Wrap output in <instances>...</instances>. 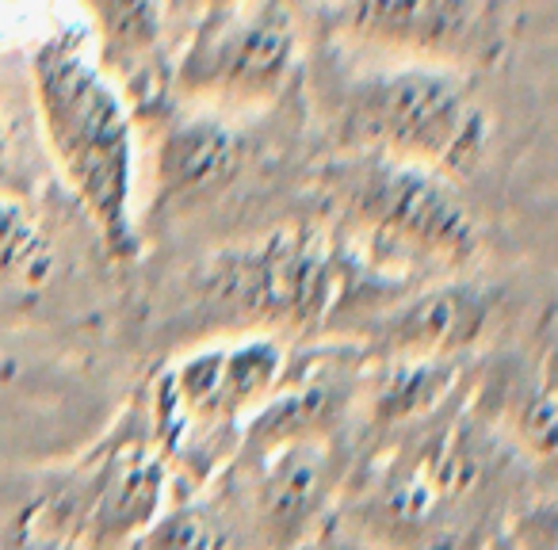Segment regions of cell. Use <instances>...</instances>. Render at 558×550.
Returning <instances> with one entry per match:
<instances>
[{
    "mask_svg": "<svg viewBox=\"0 0 558 550\" xmlns=\"http://www.w3.org/2000/svg\"><path fill=\"white\" fill-rule=\"evenodd\" d=\"M413 276L349 230H276L192 271V326L207 337H364L417 291Z\"/></svg>",
    "mask_w": 558,
    "mask_h": 550,
    "instance_id": "obj_1",
    "label": "cell"
},
{
    "mask_svg": "<svg viewBox=\"0 0 558 550\" xmlns=\"http://www.w3.org/2000/svg\"><path fill=\"white\" fill-rule=\"evenodd\" d=\"M32 96L43 142L65 187L77 195L104 248L116 260H134L142 225L134 210V119L123 88L104 73L81 32L47 35L32 50Z\"/></svg>",
    "mask_w": 558,
    "mask_h": 550,
    "instance_id": "obj_2",
    "label": "cell"
},
{
    "mask_svg": "<svg viewBox=\"0 0 558 550\" xmlns=\"http://www.w3.org/2000/svg\"><path fill=\"white\" fill-rule=\"evenodd\" d=\"M318 103L322 126L341 154L466 172L486 149L489 119L456 65L402 58L398 65L333 73Z\"/></svg>",
    "mask_w": 558,
    "mask_h": 550,
    "instance_id": "obj_3",
    "label": "cell"
},
{
    "mask_svg": "<svg viewBox=\"0 0 558 550\" xmlns=\"http://www.w3.org/2000/svg\"><path fill=\"white\" fill-rule=\"evenodd\" d=\"M288 379L279 337H207L165 367L149 398V432L180 478L210 481L233 459L248 417Z\"/></svg>",
    "mask_w": 558,
    "mask_h": 550,
    "instance_id": "obj_4",
    "label": "cell"
},
{
    "mask_svg": "<svg viewBox=\"0 0 558 550\" xmlns=\"http://www.w3.org/2000/svg\"><path fill=\"white\" fill-rule=\"evenodd\" d=\"M314 192L341 222L413 271H463L482 248L471 207L448 176L383 154H341L314 172Z\"/></svg>",
    "mask_w": 558,
    "mask_h": 550,
    "instance_id": "obj_5",
    "label": "cell"
},
{
    "mask_svg": "<svg viewBox=\"0 0 558 550\" xmlns=\"http://www.w3.org/2000/svg\"><path fill=\"white\" fill-rule=\"evenodd\" d=\"M303 70L299 0H226L195 24L172 85L222 108H264Z\"/></svg>",
    "mask_w": 558,
    "mask_h": 550,
    "instance_id": "obj_6",
    "label": "cell"
},
{
    "mask_svg": "<svg viewBox=\"0 0 558 550\" xmlns=\"http://www.w3.org/2000/svg\"><path fill=\"white\" fill-rule=\"evenodd\" d=\"M172 466L149 420L131 417L43 501V527L77 550H126L169 501Z\"/></svg>",
    "mask_w": 558,
    "mask_h": 550,
    "instance_id": "obj_7",
    "label": "cell"
},
{
    "mask_svg": "<svg viewBox=\"0 0 558 550\" xmlns=\"http://www.w3.org/2000/svg\"><path fill=\"white\" fill-rule=\"evenodd\" d=\"M245 481V520L264 550H299L322 531L344 489L349 455L337 436H306L238 459Z\"/></svg>",
    "mask_w": 558,
    "mask_h": 550,
    "instance_id": "obj_8",
    "label": "cell"
},
{
    "mask_svg": "<svg viewBox=\"0 0 558 550\" xmlns=\"http://www.w3.org/2000/svg\"><path fill=\"white\" fill-rule=\"evenodd\" d=\"M322 27L417 62L459 65L489 50L482 0H299Z\"/></svg>",
    "mask_w": 558,
    "mask_h": 550,
    "instance_id": "obj_9",
    "label": "cell"
},
{
    "mask_svg": "<svg viewBox=\"0 0 558 550\" xmlns=\"http://www.w3.org/2000/svg\"><path fill=\"white\" fill-rule=\"evenodd\" d=\"M497 291L478 280H448L413 291L364 333L372 359H451L489 329Z\"/></svg>",
    "mask_w": 558,
    "mask_h": 550,
    "instance_id": "obj_10",
    "label": "cell"
},
{
    "mask_svg": "<svg viewBox=\"0 0 558 550\" xmlns=\"http://www.w3.org/2000/svg\"><path fill=\"white\" fill-rule=\"evenodd\" d=\"M245 142L226 119L199 115L180 119L165 131L157 146V192L154 215H192L195 207L218 199L222 187L238 176Z\"/></svg>",
    "mask_w": 558,
    "mask_h": 550,
    "instance_id": "obj_11",
    "label": "cell"
},
{
    "mask_svg": "<svg viewBox=\"0 0 558 550\" xmlns=\"http://www.w3.org/2000/svg\"><path fill=\"white\" fill-rule=\"evenodd\" d=\"M93 12L108 77L142 93L146 81H161V65L172 62V0H85ZM116 81V85H119Z\"/></svg>",
    "mask_w": 558,
    "mask_h": 550,
    "instance_id": "obj_12",
    "label": "cell"
},
{
    "mask_svg": "<svg viewBox=\"0 0 558 550\" xmlns=\"http://www.w3.org/2000/svg\"><path fill=\"white\" fill-rule=\"evenodd\" d=\"M555 390H550V359H543L539 371H501L482 387L478 413L486 425H501L517 436L520 448L532 451L539 463L550 459L555 448Z\"/></svg>",
    "mask_w": 558,
    "mask_h": 550,
    "instance_id": "obj_13",
    "label": "cell"
},
{
    "mask_svg": "<svg viewBox=\"0 0 558 550\" xmlns=\"http://www.w3.org/2000/svg\"><path fill=\"white\" fill-rule=\"evenodd\" d=\"M383 382L372 394V420L398 428L436 410L440 398L456 382V367L448 359H383Z\"/></svg>",
    "mask_w": 558,
    "mask_h": 550,
    "instance_id": "obj_14",
    "label": "cell"
},
{
    "mask_svg": "<svg viewBox=\"0 0 558 550\" xmlns=\"http://www.w3.org/2000/svg\"><path fill=\"white\" fill-rule=\"evenodd\" d=\"M126 550H241L238 524L207 501L161 509Z\"/></svg>",
    "mask_w": 558,
    "mask_h": 550,
    "instance_id": "obj_15",
    "label": "cell"
},
{
    "mask_svg": "<svg viewBox=\"0 0 558 550\" xmlns=\"http://www.w3.org/2000/svg\"><path fill=\"white\" fill-rule=\"evenodd\" d=\"M54 248L24 199L0 195V288H35L47 280Z\"/></svg>",
    "mask_w": 558,
    "mask_h": 550,
    "instance_id": "obj_16",
    "label": "cell"
},
{
    "mask_svg": "<svg viewBox=\"0 0 558 550\" xmlns=\"http://www.w3.org/2000/svg\"><path fill=\"white\" fill-rule=\"evenodd\" d=\"M27 192V157L20 149L16 126L0 108V195H24Z\"/></svg>",
    "mask_w": 558,
    "mask_h": 550,
    "instance_id": "obj_17",
    "label": "cell"
},
{
    "mask_svg": "<svg viewBox=\"0 0 558 550\" xmlns=\"http://www.w3.org/2000/svg\"><path fill=\"white\" fill-rule=\"evenodd\" d=\"M318 550H390V547H383V542L372 539V535L341 531V527H322Z\"/></svg>",
    "mask_w": 558,
    "mask_h": 550,
    "instance_id": "obj_18",
    "label": "cell"
}]
</instances>
